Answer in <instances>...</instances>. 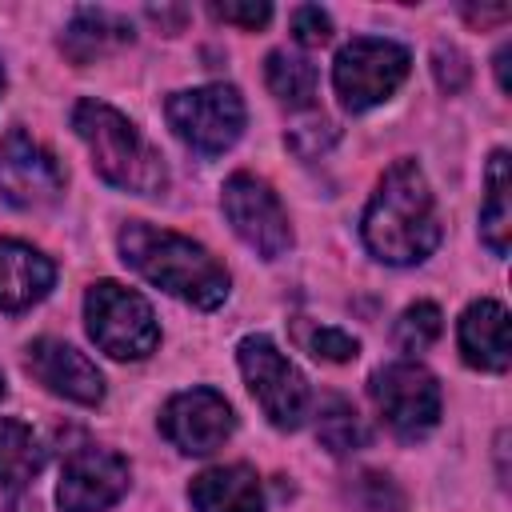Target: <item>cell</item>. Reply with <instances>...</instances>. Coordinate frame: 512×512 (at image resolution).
<instances>
[{"label":"cell","mask_w":512,"mask_h":512,"mask_svg":"<svg viewBox=\"0 0 512 512\" xmlns=\"http://www.w3.org/2000/svg\"><path fill=\"white\" fill-rule=\"evenodd\" d=\"M352 500H356L364 512H396V508L404 504L400 488H396L388 476H380V472H364V476H356V484H352Z\"/></svg>","instance_id":"cb8c5ba5"},{"label":"cell","mask_w":512,"mask_h":512,"mask_svg":"<svg viewBox=\"0 0 512 512\" xmlns=\"http://www.w3.org/2000/svg\"><path fill=\"white\" fill-rule=\"evenodd\" d=\"M84 320L96 348L108 352L112 360H144L160 344V324L152 304L116 280H100L88 288Z\"/></svg>","instance_id":"277c9868"},{"label":"cell","mask_w":512,"mask_h":512,"mask_svg":"<svg viewBox=\"0 0 512 512\" xmlns=\"http://www.w3.org/2000/svg\"><path fill=\"white\" fill-rule=\"evenodd\" d=\"M128 492V460L100 444H80L68 452L56 484V504L64 512H104Z\"/></svg>","instance_id":"30bf717a"},{"label":"cell","mask_w":512,"mask_h":512,"mask_svg":"<svg viewBox=\"0 0 512 512\" xmlns=\"http://www.w3.org/2000/svg\"><path fill=\"white\" fill-rule=\"evenodd\" d=\"M128 40H132V24L128 20H120V16L104 12V8H80L72 16V24L64 28L60 48H64V56L72 64H92L96 56H104V52L128 44Z\"/></svg>","instance_id":"e0dca14e"},{"label":"cell","mask_w":512,"mask_h":512,"mask_svg":"<svg viewBox=\"0 0 512 512\" xmlns=\"http://www.w3.org/2000/svg\"><path fill=\"white\" fill-rule=\"evenodd\" d=\"M432 72H436V84L444 88V92H460L464 84H468V60L456 52V48H436L432 52Z\"/></svg>","instance_id":"4316f807"},{"label":"cell","mask_w":512,"mask_h":512,"mask_svg":"<svg viewBox=\"0 0 512 512\" xmlns=\"http://www.w3.org/2000/svg\"><path fill=\"white\" fill-rule=\"evenodd\" d=\"M496 80H500V92H508V48L496 52Z\"/></svg>","instance_id":"4dcf8cb0"},{"label":"cell","mask_w":512,"mask_h":512,"mask_svg":"<svg viewBox=\"0 0 512 512\" xmlns=\"http://www.w3.org/2000/svg\"><path fill=\"white\" fill-rule=\"evenodd\" d=\"M460 352L472 368L480 372H504L512 352H508V312L496 300H476L460 316Z\"/></svg>","instance_id":"2e32d148"},{"label":"cell","mask_w":512,"mask_h":512,"mask_svg":"<svg viewBox=\"0 0 512 512\" xmlns=\"http://www.w3.org/2000/svg\"><path fill=\"white\" fill-rule=\"evenodd\" d=\"M120 256L124 264H132L148 284L164 288L168 296L192 304V308H220L228 296V272L224 264L196 240L144 224V220H128L120 228Z\"/></svg>","instance_id":"7a4b0ae2"},{"label":"cell","mask_w":512,"mask_h":512,"mask_svg":"<svg viewBox=\"0 0 512 512\" xmlns=\"http://www.w3.org/2000/svg\"><path fill=\"white\" fill-rule=\"evenodd\" d=\"M480 236L492 248V256H508V236H512L508 152H492V160H488V192H484V208H480Z\"/></svg>","instance_id":"ac0fdd59"},{"label":"cell","mask_w":512,"mask_h":512,"mask_svg":"<svg viewBox=\"0 0 512 512\" xmlns=\"http://www.w3.org/2000/svg\"><path fill=\"white\" fill-rule=\"evenodd\" d=\"M212 16L216 20H224V24H240V28H248V32H256V28H264L268 20H272V8L260 0H252V4H212Z\"/></svg>","instance_id":"83f0119b"},{"label":"cell","mask_w":512,"mask_h":512,"mask_svg":"<svg viewBox=\"0 0 512 512\" xmlns=\"http://www.w3.org/2000/svg\"><path fill=\"white\" fill-rule=\"evenodd\" d=\"M292 36L304 48H320V44L332 40V16L324 8H316V4H300L292 12Z\"/></svg>","instance_id":"d4e9b609"},{"label":"cell","mask_w":512,"mask_h":512,"mask_svg":"<svg viewBox=\"0 0 512 512\" xmlns=\"http://www.w3.org/2000/svg\"><path fill=\"white\" fill-rule=\"evenodd\" d=\"M0 88H4V72H0Z\"/></svg>","instance_id":"d6a6232c"},{"label":"cell","mask_w":512,"mask_h":512,"mask_svg":"<svg viewBox=\"0 0 512 512\" xmlns=\"http://www.w3.org/2000/svg\"><path fill=\"white\" fill-rule=\"evenodd\" d=\"M460 12H464V20H468V24H476V28L508 20V4H492V8H472V4H464Z\"/></svg>","instance_id":"f1b7e54d"},{"label":"cell","mask_w":512,"mask_h":512,"mask_svg":"<svg viewBox=\"0 0 512 512\" xmlns=\"http://www.w3.org/2000/svg\"><path fill=\"white\" fill-rule=\"evenodd\" d=\"M188 500L196 512H264V488L248 464H220L200 472L188 484Z\"/></svg>","instance_id":"9a60e30c"},{"label":"cell","mask_w":512,"mask_h":512,"mask_svg":"<svg viewBox=\"0 0 512 512\" xmlns=\"http://www.w3.org/2000/svg\"><path fill=\"white\" fill-rule=\"evenodd\" d=\"M224 216L232 224V232L264 260H280L292 248V224L288 212L280 204V196L252 172H236L228 176L224 192H220Z\"/></svg>","instance_id":"9c48e42d"},{"label":"cell","mask_w":512,"mask_h":512,"mask_svg":"<svg viewBox=\"0 0 512 512\" xmlns=\"http://www.w3.org/2000/svg\"><path fill=\"white\" fill-rule=\"evenodd\" d=\"M72 128L88 144L92 168L104 184L132 192V196H156L168 184V168L160 152L140 136V128L120 116L104 100H80L72 108Z\"/></svg>","instance_id":"3957f363"},{"label":"cell","mask_w":512,"mask_h":512,"mask_svg":"<svg viewBox=\"0 0 512 512\" xmlns=\"http://www.w3.org/2000/svg\"><path fill=\"white\" fill-rule=\"evenodd\" d=\"M236 360L260 412L284 432L300 428V420L308 416V384L296 372V364L268 336H244L236 348Z\"/></svg>","instance_id":"52a82bcc"},{"label":"cell","mask_w":512,"mask_h":512,"mask_svg":"<svg viewBox=\"0 0 512 512\" xmlns=\"http://www.w3.org/2000/svg\"><path fill=\"white\" fill-rule=\"evenodd\" d=\"M52 280H56V268L44 252L20 240H0V312L32 308L52 292Z\"/></svg>","instance_id":"5bb4252c"},{"label":"cell","mask_w":512,"mask_h":512,"mask_svg":"<svg viewBox=\"0 0 512 512\" xmlns=\"http://www.w3.org/2000/svg\"><path fill=\"white\" fill-rule=\"evenodd\" d=\"M264 80L272 88V96L288 108H308L312 96H316V68L308 56H296V52H284L276 48L264 64Z\"/></svg>","instance_id":"ffe728a7"},{"label":"cell","mask_w":512,"mask_h":512,"mask_svg":"<svg viewBox=\"0 0 512 512\" xmlns=\"http://www.w3.org/2000/svg\"><path fill=\"white\" fill-rule=\"evenodd\" d=\"M24 368L48 392H56V396H64L72 404H88L92 408V404L104 400V376L96 372V364L80 348H72L64 340H48V336L32 340L24 348Z\"/></svg>","instance_id":"4fadbf2b"},{"label":"cell","mask_w":512,"mask_h":512,"mask_svg":"<svg viewBox=\"0 0 512 512\" xmlns=\"http://www.w3.org/2000/svg\"><path fill=\"white\" fill-rule=\"evenodd\" d=\"M440 332H444L440 308H436V304H428V300H420V304H408V308L400 312L392 340H396V348H400V352L416 356V352H428V348L440 340Z\"/></svg>","instance_id":"7402d4cb"},{"label":"cell","mask_w":512,"mask_h":512,"mask_svg":"<svg viewBox=\"0 0 512 512\" xmlns=\"http://www.w3.org/2000/svg\"><path fill=\"white\" fill-rule=\"evenodd\" d=\"M368 392H372V404H376L380 420L400 440H420L440 420V384H436V376L428 368H420L412 360L380 368L372 376Z\"/></svg>","instance_id":"ba28073f"},{"label":"cell","mask_w":512,"mask_h":512,"mask_svg":"<svg viewBox=\"0 0 512 512\" xmlns=\"http://www.w3.org/2000/svg\"><path fill=\"white\" fill-rule=\"evenodd\" d=\"M316 436H320V444H324L328 452H336V456L356 452V448H364V440H368V432H364L356 408H352L348 400H340V396H328V400H324L320 420H316Z\"/></svg>","instance_id":"44dd1931"},{"label":"cell","mask_w":512,"mask_h":512,"mask_svg":"<svg viewBox=\"0 0 512 512\" xmlns=\"http://www.w3.org/2000/svg\"><path fill=\"white\" fill-rule=\"evenodd\" d=\"M172 132L200 156L228 152L244 132V100L232 84H204L168 96L164 104Z\"/></svg>","instance_id":"8992f818"},{"label":"cell","mask_w":512,"mask_h":512,"mask_svg":"<svg viewBox=\"0 0 512 512\" xmlns=\"http://www.w3.org/2000/svg\"><path fill=\"white\" fill-rule=\"evenodd\" d=\"M408 48L396 40H380V36H356L340 48L336 64H332V84L336 96L348 112H368L376 104H384L408 76Z\"/></svg>","instance_id":"5b68a950"},{"label":"cell","mask_w":512,"mask_h":512,"mask_svg":"<svg viewBox=\"0 0 512 512\" xmlns=\"http://www.w3.org/2000/svg\"><path fill=\"white\" fill-rule=\"evenodd\" d=\"M0 400H4V376H0Z\"/></svg>","instance_id":"1f68e13d"},{"label":"cell","mask_w":512,"mask_h":512,"mask_svg":"<svg viewBox=\"0 0 512 512\" xmlns=\"http://www.w3.org/2000/svg\"><path fill=\"white\" fill-rule=\"evenodd\" d=\"M288 144H292V152H296V156L312 160V156H320L324 148H332V144H336V128H332V124L320 116V120L296 124V128L288 132Z\"/></svg>","instance_id":"484cf974"},{"label":"cell","mask_w":512,"mask_h":512,"mask_svg":"<svg viewBox=\"0 0 512 512\" xmlns=\"http://www.w3.org/2000/svg\"><path fill=\"white\" fill-rule=\"evenodd\" d=\"M160 432L180 452L204 456V452H216L236 432V416H232V404L220 392H212V388H188V392H176L164 404Z\"/></svg>","instance_id":"7c38bea8"},{"label":"cell","mask_w":512,"mask_h":512,"mask_svg":"<svg viewBox=\"0 0 512 512\" xmlns=\"http://www.w3.org/2000/svg\"><path fill=\"white\" fill-rule=\"evenodd\" d=\"M360 232L368 252L384 264H420L432 256L440 244V216L416 160H396L380 176Z\"/></svg>","instance_id":"6da1fadb"},{"label":"cell","mask_w":512,"mask_h":512,"mask_svg":"<svg viewBox=\"0 0 512 512\" xmlns=\"http://www.w3.org/2000/svg\"><path fill=\"white\" fill-rule=\"evenodd\" d=\"M0 512H36V508L24 500V492H16V488L0 484Z\"/></svg>","instance_id":"f546056e"},{"label":"cell","mask_w":512,"mask_h":512,"mask_svg":"<svg viewBox=\"0 0 512 512\" xmlns=\"http://www.w3.org/2000/svg\"><path fill=\"white\" fill-rule=\"evenodd\" d=\"M44 468V448L24 420L0 416V484L24 492Z\"/></svg>","instance_id":"d6986e66"},{"label":"cell","mask_w":512,"mask_h":512,"mask_svg":"<svg viewBox=\"0 0 512 512\" xmlns=\"http://www.w3.org/2000/svg\"><path fill=\"white\" fill-rule=\"evenodd\" d=\"M64 192V168L24 128H12L0 144V196L16 208H44Z\"/></svg>","instance_id":"8fae6325"},{"label":"cell","mask_w":512,"mask_h":512,"mask_svg":"<svg viewBox=\"0 0 512 512\" xmlns=\"http://www.w3.org/2000/svg\"><path fill=\"white\" fill-rule=\"evenodd\" d=\"M296 336H300V344L316 356V360H332V364H348V360H356L360 356V340L356 336H348V332H340V328H328V324H300L296 328Z\"/></svg>","instance_id":"603a6c76"}]
</instances>
